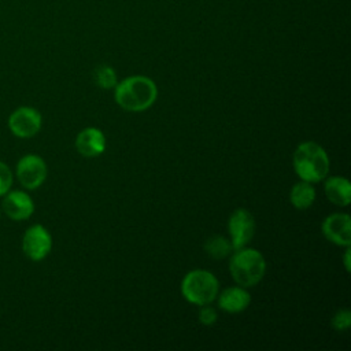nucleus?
Masks as SVG:
<instances>
[{
    "label": "nucleus",
    "instance_id": "8",
    "mask_svg": "<svg viewBox=\"0 0 351 351\" xmlns=\"http://www.w3.org/2000/svg\"><path fill=\"white\" fill-rule=\"evenodd\" d=\"M255 218L245 208H237L232 213L228 221L230 243L234 250L245 247L255 234Z\"/></svg>",
    "mask_w": 351,
    "mask_h": 351
},
{
    "label": "nucleus",
    "instance_id": "9",
    "mask_svg": "<svg viewBox=\"0 0 351 351\" xmlns=\"http://www.w3.org/2000/svg\"><path fill=\"white\" fill-rule=\"evenodd\" d=\"M1 208L12 221H25L34 213V202L30 195L21 189L8 191L1 202Z\"/></svg>",
    "mask_w": 351,
    "mask_h": 351
},
{
    "label": "nucleus",
    "instance_id": "20",
    "mask_svg": "<svg viewBox=\"0 0 351 351\" xmlns=\"http://www.w3.org/2000/svg\"><path fill=\"white\" fill-rule=\"evenodd\" d=\"M344 266H346V270L348 271L350 270V248L348 247H347V251L344 255Z\"/></svg>",
    "mask_w": 351,
    "mask_h": 351
},
{
    "label": "nucleus",
    "instance_id": "3",
    "mask_svg": "<svg viewBox=\"0 0 351 351\" xmlns=\"http://www.w3.org/2000/svg\"><path fill=\"white\" fill-rule=\"evenodd\" d=\"M229 270L233 280L244 288L256 285L265 276L266 261L255 248H237L230 256Z\"/></svg>",
    "mask_w": 351,
    "mask_h": 351
},
{
    "label": "nucleus",
    "instance_id": "13",
    "mask_svg": "<svg viewBox=\"0 0 351 351\" xmlns=\"http://www.w3.org/2000/svg\"><path fill=\"white\" fill-rule=\"evenodd\" d=\"M325 195L333 204L346 207L351 202V184L344 177H329L325 182Z\"/></svg>",
    "mask_w": 351,
    "mask_h": 351
},
{
    "label": "nucleus",
    "instance_id": "14",
    "mask_svg": "<svg viewBox=\"0 0 351 351\" xmlns=\"http://www.w3.org/2000/svg\"><path fill=\"white\" fill-rule=\"evenodd\" d=\"M289 200L292 206L298 210H306L308 208L314 200H315V189L311 182L300 181L296 182L289 192Z\"/></svg>",
    "mask_w": 351,
    "mask_h": 351
},
{
    "label": "nucleus",
    "instance_id": "7",
    "mask_svg": "<svg viewBox=\"0 0 351 351\" xmlns=\"http://www.w3.org/2000/svg\"><path fill=\"white\" fill-rule=\"evenodd\" d=\"M52 248V236L48 229L40 223L32 225L26 229L22 237V251L23 254L34 261H43L48 256Z\"/></svg>",
    "mask_w": 351,
    "mask_h": 351
},
{
    "label": "nucleus",
    "instance_id": "15",
    "mask_svg": "<svg viewBox=\"0 0 351 351\" xmlns=\"http://www.w3.org/2000/svg\"><path fill=\"white\" fill-rule=\"evenodd\" d=\"M232 250H233L232 243L223 236H218V234L210 237L204 244V251L207 252V255H210L214 259H222L228 256Z\"/></svg>",
    "mask_w": 351,
    "mask_h": 351
},
{
    "label": "nucleus",
    "instance_id": "18",
    "mask_svg": "<svg viewBox=\"0 0 351 351\" xmlns=\"http://www.w3.org/2000/svg\"><path fill=\"white\" fill-rule=\"evenodd\" d=\"M351 325V313L348 310H339L332 318V326L339 330H347Z\"/></svg>",
    "mask_w": 351,
    "mask_h": 351
},
{
    "label": "nucleus",
    "instance_id": "1",
    "mask_svg": "<svg viewBox=\"0 0 351 351\" xmlns=\"http://www.w3.org/2000/svg\"><path fill=\"white\" fill-rule=\"evenodd\" d=\"M115 101L125 111L140 112L149 108L156 97V84L145 75H132L115 85Z\"/></svg>",
    "mask_w": 351,
    "mask_h": 351
},
{
    "label": "nucleus",
    "instance_id": "17",
    "mask_svg": "<svg viewBox=\"0 0 351 351\" xmlns=\"http://www.w3.org/2000/svg\"><path fill=\"white\" fill-rule=\"evenodd\" d=\"M14 176L7 163L0 160V197L4 196L12 186Z\"/></svg>",
    "mask_w": 351,
    "mask_h": 351
},
{
    "label": "nucleus",
    "instance_id": "4",
    "mask_svg": "<svg viewBox=\"0 0 351 351\" xmlns=\"http://www.w3.org/2000/svg\"><path fill=\"white\" fill-rule=\"evenodd\" d=\"M219 284L217 277L204 269H195L185 274L181 281V293L192 304H210L218 296Z\"/></svg>",
    "mask_w": 351,
    "mask_h": 351
},
{
    "label": "nucleus",
    "instance_id": "12",
    "mask_svg": "<svg viewBox=\"0 0 351 351\" xmlns=\"http://www.w3.org/2000/svg\"><path fill=\"white\" fill-rule=\"evenodd\" d=\"M251 303V296L244 287H229L218 296V307L226 313L244 311Z\"/></svg>",
    "mask_w": 351,
    "mask_h": 351
},
{
    "label": "nucleus",
    "instance_id": "5",
    "mask_svg": "<svg viewBox=\"0 0 351 351\" xmlns=\"http://www.w3.org/2000/svg\"><path fill=\"white\" fill-rule=\"evenodd\" d=\"M16 178L19 184L29 191L40 188L48 174L45 160L36 154L23 155L16 163Z\"/></svg>",
    "mask_w": 351,
    "mask_h": 351
},
{
    "label": "nucleus",
    "instance_id": "6",
    "mask_svg": "<svg viewBox=\"0 0 351 351\" xmlns=\"http://www.w3.org/2000/svg\"><path fill=\"white\" fill-rule=\"evenodd\" d=\"M43 125V117L38 110L30 106L15 108L8 117V128L11 133L19 138H30L36 136Z\"/></svg>",
    "mask_w": 351,
    "mask_h": 351
},
{
    "label": "nucleus",
    "instance_id": "19",
    "mask_svg": "<svg viewBox=\"0 0 351 351\" xmlns=\"http://www.w3.org/2000/svg\"><path fill=\"white\" fill-rule=\"evenodd\" d=\"M202 308L199 310V321L203 325H213L217 321V310L208 304L200 306Z\"/></svg>",
    "mask_w": 351,
    "mask_h": 351
},
{
    "label": "nucleus",
    "instance_id": "2",
    "mask_svg": "<svg viewBox=\"0 0 351 351\" xmlns=\"http://www.w3.org/2000/svg\"><path fill=\"white\" fill-rule=\"evenodd\" d=\"M292 163L299 178L311 184L322 181L329 173V156L314 141L299 144L293 152Z\"/></svg>",
    "mask_w": 351,
    "mask_h": 351
},
{
    "label": "nucleus",
    "instance_id": "16",
    "mask_svg": "<svg viewBox=\"0 0 351 351\" xmlns=\"http://www.w3.org/2000/svg\"><path fill=\"white\" fill-rule=\"evenodd\" d=\"M93 80H95V84L101 89H111V88H115V85L118 84L117 73L108 64L97 66L93 71Z\"/></svg>",
    "mask_w": 351,
    "mask_h": 351
},
{
    "label": "nucleus",
    "instance_id": "11",
    "mask_svg": "<svg viewBox=\"0 0 351 351\" xmlns=\"http://www.w3.org/2000/svg\"><path fill=\"white\" fill-rule=\"evenodd\" d=\"M75 148L85 158L99 156L106 149V137L97 128H85L75 138Z\"/></svg>",
    "mask_w": 351,
    "mask_h": 351
},
{
    "label": "nucleus",
    "instance_id": "10",
    "mask_svg": "<svg viewBox=\"0 0 351 351\" xmlns=\"http://www.w3.org/2000/svg\"><path fill=\"white\" fill-rule=\"evenodd\" d=\"M322 233L330 243L340 247L351 244V219L348 214L335 213L328 215L322 222Z\"/></svg>",
    "mask_w": 351,
    "mask_h": 351
},
{
    "label": "nucleus",
    "instance_id": "21",
    "mask_svg": "<svg viewBox=\"0 0 351 351\" xmlns=\"http://www.w3.org/2000/svg\"><path fill=\"white\" fill-rule=\"evenodd\" d=\"M0 217H1V211H0Z\"/></svg>",
    "mask_w": 351,
    "mask_h": 351
}]
</instances>
